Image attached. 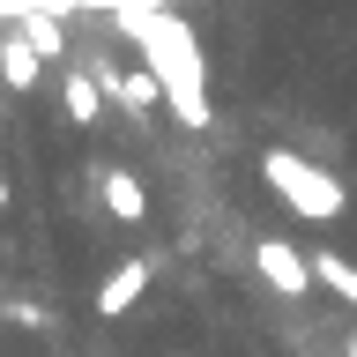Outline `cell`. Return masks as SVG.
Returning a JSON list of instances; mask_svg holds the SVG:
<instances>
[{"label":"cell","mask_w":357,"mask_h":357,"mask_svg":"<svg viewBox=\"0 0 357 357\" xmlns=\"http://www.w3.org/2000/svg\"><path fill=\"white\" fill-rule=\"evenodd\" d=\"M112 22H119V38L142 45V67L156 75L178 127H208V67H201V45L178 22V8H119Z\"/></svg>","instance_id":"6da1fadb"},{"label":"cell","mask_w":357,"mask_h":357,"mask_svg":"<svg viewBox=\"0 0 357 357\" xmlns=\"http://www.w3.org/2000/svg\"><path fill=\"white\" fill-rule=\"evenodd\" d=\"M261 178H268V186H275L305 223H335V216H342V178H328L320 164H305L298 149H268V156H261Z\"/></svg>","instance_id":"7a4b0ae2"},{"label":"cell","mask_w":357,"mask_h":357,"mask_svg":"<svg viewBox=\"0 0 357 357\" xmlns=\"http://www.w3.org/2000/svg\"><path fill=\"white\" fill-rule=\"evenodd\" d=\"M253 261H261V275L283 290V298H305V290L320 283V275H312V253H298V245H283V238H261Z\"/></svg>","instance_id":"3957f363"},{"label":"cell","mask_w":357,"mask_h":357,"mask_svg":"<svg viewBox=\"0 0 357 357\" xmlns=\"http://www.w3.org/2000/svg\"><path fill=\"white\" fill-rule=\"evenodd\" d=\"M149 275H156V261H119L105 283H97V312H105V320L134 312V305H142V290H149Z\"/></svg>","instance_id":"277c9868"},{"label":"cell","mask_w":357,"mask_h":357,"mask_svg":"<svg viewBox=\"0 0 357 357\" xmlns=\"http://www.w3.org/2000/svg\"><path fill=\"white\" fill-rule=\"evenodd\" d=\"M97 194H105L112 223H142L149 216V194H142V178H134L127 164H97Z\"/></svg>","instance_id":"5b68a950"},{"label":"cell","mask_w":357,"mask_h":357,"mask_svg":"<svg viewBox=\"0 0 357 357\" xmlns=\"http://www.w3.org/2000/svg\"><path fill=\"white\" fill-rule=\"evenodd\" d=\"M38 75H45V52L22 30H8L0 38V89H38Z\"/></svg>","instance_id":"8992f818"},{"label":"cell","mask_w":357,"mask_h":357,"mask_svg":"<svg viewBox=\"0 0 357 357\" xmlns=\"http://www.w3.org/2000/svg\"><path fill=\"white\" fill-rule=\"evenodd\" d=\"M60 105H67V119H75V127H97L112 97L89 82V67H75V75H67V89H60Z\"/></svg>","instance_id":"52a82bcc"},{"label":"cell","mask_w":357,"mask_h":357,"mask_svg":"<svg viewBox=\"0 0 357 357\" xmlns=\"http://www.w3.org/2000/svg\"><path fill=\"white\" fill-rule=\"evenodd\" d=\"M15 30H22L30 45H38L45 60H60V52H67V30H60V15H45V8H30V15H22Z\"/></svg>","instance_id":"ba28073f"},{"label":"cell","mask_w":357,"mask_h":357,"mask_svg":"<svg viewBox=\"0 0 357 357\" xmlns=\"http://www.w3.org/2000/svg\"><path fill=\"white\" fill-rule=\"evenodd\" d=\"M312 275H320V283H328L342 305H357V268L342 261V253H312Z\"/></svg>","instance_id":"9c48e42d"},{"label":"cell","mask_w":357,"mask_h":357,"mask_svg":"<svg viewBox=\"0 0 357 357\" xmlns=\"http://www.w3.org/2000/svg\"><path fill=\"white\" fill-rule=\"evenodd\" d=\"M8 320H15V328H45V312L30 305V298H15V305H8Z\"/></svg>","instance_id":"30bf717a"},{"label":"cell","mask_w":357,"mask_h":357,"mask_svg":"<svg viewBox=\"0 0 357 357\" xmlns=\"http://www.w3.org/2000/svg\"><path fill=\"white\" fill-rule=\"evenodd\" d=\"M350 357H357V335H350Z\"/></svg>","instance_id":"8fae6325"}]
</instances>
